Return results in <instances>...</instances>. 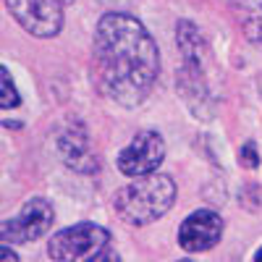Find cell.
Listing matches in <instances>:
<instances>
[{
    "label": "cell",
    "instance_id": "5b68a950",
    "mask_svg": "<svg viewBox=\"0 0 262 262\" xmlns=\"http://www.w3.org/2000/svg\"><path fill=\"white\" fill-rule=\"evenodd\" d=\"M55 221V210L48 200H42V196H34L29 200L21 212L16 217H8L3 221V244H29L34 238H39L42 233H48V228L53 226Z\"/></svg>",
    "mask_w": 262,
    "mask_h": 262
},
{
    "label": "cell",
    "instance_id": "ba28073f",
    "mask_svg": "<svg viewBox=\"0 0 262 262\" xmlns=\"http://www.w3.org/2000/svg\"><path fill=\"white\" fill-rule=\"evenodd\" d=\"M223 236V221L212 210L191 212L179 228V247L184 252H207Z\"/></svg>",
    "mask_w": 262,
    "mask_h": 262
},
{
    "label": "cell",
    "instance_id": "7c38bea8",
    "mask_svg": "<svg viewBox=\"0 0 262 262\" xmlns=\"http://www.w3.org/2000/svg\"><path fill=\"white\" fill-rule=\"evenodd\" d=\"M3 259H11V262H18V257L8 249V244H3Z\"/></svg>",
    "mask_w": 262,
    "mask_h": 262
},
{
    "label": "cell",
    "instance_id": "4fadbf2b",
    "mask_svg": "<svg viewBox=\"0 0 262 262\" xmlns=\"http://www.w3.org/2000/svg\"><path fill=\"white\" fill-rule=\"evenodd\" d=\"M254 259H262V247H259V249L254 252Z\"/></svg>",
    "mask_w": 262,
    "mask_h": 262
},
{
    "label": "cell",
    "instance_id": "6da1fadb",
    "mask_svg": "<svg viewBox=\"0 0 262 262\" xmlns=\"http://www.w3.org/2000/svg\"><path fill=\"white\" fill-rule=\"evenodd\" d=\"M160 74L158 45L142 21L128 13H105L95 32V81L123 107L147 100Z\"/></svg>",
    "mask_w": 262,
    "mask_h": 262
},
{
    "label": "cell",
    "instance_id": "9c48e42d",
    "mask_svg": "<svg viewBox=\"0 0 262 262\" xmlns=\"http://www.w3.org/2000/svg\"><path fill=\"white\" fill-rule=\"evenodd\" d=\"M58 152L66 165H71L79 173H95L97 170V158L90 149V137L79 118H69L63 123L58 134Z\"/></svg>",
    "mask_w": 262,
    "mask_h": 262
},
{
    "label": "cell",
    "instance_id": "30bf717a",
    "mask_svg": "<svg viewBox=\"0 0 262 262\" xmlns=\"http://www.w3.org/2000/svg\"><path fill=\"white\" fill-rule=\"evenodd\" d=\"M0 79H3V95H0V105H3V111H11V107H18V102H21V97H18V92H16V84H13V79H11V74H8V69L3 66L0 69Z\"/></svg>",
    "mask_w": 262,
    "mask_h": 262
},
{
    "label": "cell",
    "instance_id": "52a82bcc",
    "mask_svg": "<svg viewBox=\"0 0 262 262\" xmlns=\"http://www.w3.org/2000/svg\"><path fill=\"white\" fill-rule=\"evenodd\" d=\"M165 158V142L158 131H139L121 152H118V170L123 176H144L158 170Z\"/></svg>",
    "mask_w": 262,
    "mask_h": 262
},
{
    "label": "cell",
    "instance_id": "8fae6325",
    "mask_svg": "<svg viewBox=\"0 0 262 262\" xmlns=\"http://www.w3.org/2000/svg\"><path fill=\"white\" fill-rule=\"evenodd\" d=\"M238 165L247 168V170H254L259 165V155H257V144L254 142L242 144V149H238Z\"/></svg>",
    "mask_w": 262,
    "mask_h": 262
},
{
    "label": "cell",
    "instance_id": "3957f363",
    "mask_svg": "<svg viewBox=\"0 0 262 262\" xmlns=\"http://www.w3.org/2000/svg\"><path fill=\"white\" fill-rule=\"evenodd\" d=\"M176 45H179L181 58H184V69H181V79H179L181 95H184L186 105L196 113V118H202L200 116V113H205L202 102L207 100V84H205V74H202L205 45H202V37L191 21H179Z\"/></svg>",
    "mask_w": 262,
    "mask_h": 262
},
{
    "label": "cell",
    "instance_id": "277c9868",
    "mask_svg": "<svg viewBox=\"0 0 262 262\" xmlns=\"http://www.w3.org/2000/svg\"><path fill=\"white\" fill-rule=\"evenodd\" d=\"M107 242H111V233L102 226L76 223L50 238L48 254L58 262H95L107 257Z\"/></svg>",
    "mask_w": 262,
    "mask_h": 262
},
{
    "label": "cell",
    "instance_id": "7a4b0ae2",
    "mask_svg": "<svg viewBox=\"0 0 262 262\" xmlns=\"http://www.w3.org/2000/svg\"><path fill=\"white\" fill-rule=\"evenodd\" d=\"M176 200V184L165 173H144L137 176L131 184H126L123 189L116 191L113 207L118 212V217L128 226H147L155 223L173 207Z\"/></svg>",
    "mask_w": 262,
    "mask_h": 262
},
{
    "label": "cell",
    "instance_id": "8992f818",
    "mask_svg": "<svg viewBox=\"0 0 262 262\" xmlns=\"http://www.w3.org/2000/svg\"><path fill=\"white\" fill-rule=\"evenodd\" d=\"M11 16L32 37L48 39L55 37L63 27L60 0H6Z\"/></svg>",
    "mask_w": 262,
    "mask_h": 262
}]
</instances>
